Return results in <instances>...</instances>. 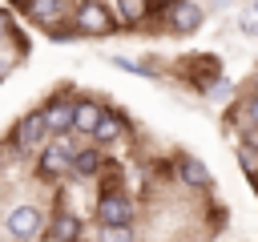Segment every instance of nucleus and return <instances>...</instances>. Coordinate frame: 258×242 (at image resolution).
<instances>
[{
  "label": "nucleus",
  "mask_w": 258,
  "mask_h": 242,
  "mask_svg": "<svg viewBox=\"0 0 258 242\" xmlns=\"http://www.w3.org/2000/svg\"><path fill=\"white\" fill-rule=\"evenodd\" d=\"M73 28H77L81 36H109V32L117 28V16H113L109 4H101V0H81V4L73 8Z\"/></svg>",
  "instance_id": "f257e3e1"
},
{
  "label": "nucleus",
  "mask_w": 258,
  "mask_h": 242,
  "mask_svg": "<svg viewBox=\"0 0 258 242\" xmlns=\"http://www.w3.org/2000/svg\"><path fill=\"white\" fill-rule=\"evenodd\" d=\"M40 173L44 177H64V173H73V141L69 137H52L44 149H40Z\"/></svg>",
  "instance_id": "f03ea898"
},
{
  "label": "nucleus",
  "mask_w": 258,
  "mask_h": 242,
  "mask_svg": "<svg viewBox=\"0 0 258 242\" xmlns=\"http://www.w3.org/2000/svg\"><path fill=\"white\" fill-rule=\"evenodd\" d=\"M4 230H8L12 238L28 242V238H36V234L44 230V214H40L36 206H12L8 218H4Z\"/></svg>",
  "instance_id": "7ed1b4c3"
},
{
  "label": "nucleus",
  "mask_w": 258,
  "mask_h": 242,
  "mask_svg": "<svg viewBox=\"0 0 258 242\" xmlns=\"http://www.w3.org/2000/svg\"><path fill=\"white\" fill-rule=\"evenodd\" d=\"M24 8V16L36 24V28H52V24H64L69 20V0H24L20 4Z\"/></svg>",
  "instance_id": "20e7f679"
},
{
  "label": "nucleus",
  "mask_w": 258,
  "mask_h": 242,
  "mask_svg": "<svg viewBox=\"0 0 258 242\" xmlns=\"http://www.w3.org/2000/svg\"><path fill=\"white\" fill-rule=\"evenodd\" d=\"M97 218L101 226H113V222H133V202L117 190H105L101 202H97Z\"/></svg>",
  "instance_id": "39448f33"
},
{
  "label": "nucleus",
  "mask_w": 258,
  "mask_h": 242,
  "mask_svg": "<svg viewBox=\"0 0 258 242\" xmlns=\"http://www.w3.org/2000/svg\"><path fill=\"white\" fill-rule=\"evenodd\" d=\"M165 24L173 32H198L202 28V8L189 4V0H173V4H165Z\"/></svg>",
  "instance_id": "423d86ee"
},
{
  "label": "nucleus",
  "mask_w": 258,
  "mask_h": 242,
  "mask_svg": "<svg viewBox=\"0 0 258 242\" xmlns=\"http://www.w3.org/2000/svg\"><path fill=\"white\" fill-rule=\"evenodd\" d=\"M40 117H44L48 137H69L73 133V101H52V105L40 109Z\"/></svg>",
  "instance_id": "0eeeda50"
},
{
  "label": "nucleus",
  "mask_w": 258,
  "mask_h": 242,
  "mask_svg": "<svg viewBox=\"0 0 258 242\" xmlns=\"http://www.w3.org/2000/svg\"><path fill=\"white\" fill-rule=\"evenodd\" d=\"M40 141H44V117L40 113H24L16 121V129H12V145L16 149H36Z\"/></svg>",
  "instance_id": "6e6552de"
},
{
  "label": "nucleus",
  "mask_w": 258,
  "mask_h": 242,
  "mask_svg": "<svg viewBox=\"0 0 258 242\" xmlns=\"http://www.w3.org/2000/svg\"><path fill=\"white\" fill-rule=\"evenodd\" d=\"M177 173H181V182H185V186H194V190H210V186H214L210 169H206L194 153H185V157L177 161Z\"/></svg>",
  "instance_id": "1a4fd4ad"
},
{
  "label": "nucleus",
  "mask_w": 258,
  "mask_h": 242,
  "mask_svg": "<svg viewBox=\"0 0 258 242\" xmlns=\"http://www.w3.org/2000/svg\"><path fill=\"white\" fill-rule=\"evenodd\" d=\"M121 133H125V121H121L117 113H101V121L93 125V133H89V137H93L97 145H113Z\"/></svg>",
  "instance_id": "9d476101"
},
{
  "label": "nucleus",
  "mask_w": 258,
  "mask_h": 242,
  "mask_svg": "<svg viewBox=\"0 0 258 242\" xmlns=\"http://www.w3.org/2000/svg\"><path fill=\"white\" fill-rule=\"evenodd\" d=\"M101 113H105V109H101L97 101H77V105H73V129L93 133V125L101 121Z\"/></svg>",
  "instance_id": "9b49d317"
},
{
  "label": "nucleus",
  "mask_w": 258,
  "mask_h": 242,
  "mask_svg": "<svg viewBox=\"0 0 258 242\" xmlns=\"http://www.w3.org/2000/svg\"><path fill=\"white\" fill-rule=\"evenodd\" d=\"M101 165H105V157L97 149H73V173L93 177V173H101Z\"/></svg>",
  "instance_id": "f8f14e48"
},
{
  "label": "nucleus",
  "mask_w": 258,
  "mask_h": 242,
  "mask_svg": "<svg viewBox=\"0 0 258 242\" xmlns=\"http://www.w3.org/2000/svg\"><path fill=\"white\" fill-rule=\"evenodd\" d=\"M52 238H56V242L81 238V218H77V214H56V218H52Z\"/></svg>",
  "instance_id": "ddd939ff"
},
{
  "label": "nucleus",
  "mask_w": 258,
  "mask_h": 242,
  "mask_svg": "<svg viewBox=\"0 0 258 242\" xmlns=\"http://www.w3.org/2000/svg\"><path fill=\"white\" fill-rule=\"evenodd\" d=\"M117 16L125 24H141L149 16V0H117Z\"/></svg>",
  "instance_id": "4468645a"
},
{
  "label": "nucleus",
  "mask_w": 258,
  "mask_h": 242,
  "mask_svg": "<svg viewBox=\"0 0 258 242\" xmlns=\"http://www.w3.org/2000/svg\"><path fill=\"white\" fill-rule=\"evenodd\" d=\"M238 165H242V173H246L250 182H258V149H254V145H242V149H238Z\"/></svg>",
  "instance_id": "2eb2a0df"
},
{
  "label": "nucleus",
  "mask_w": 258,
  "mask_h": 242,
  "mask_svg": "<svg viewBox=\"0 0 258 242\" xmlns=\"http://www.w3.org/2000/svg\"><path fill=\"white\" fill-rule=\"evenodd\" d=\"M101 242H133V226H129V222L101 226Z\"/></svg>",
  "instance_id": "dca6fc26"
},
{
  "label": "nucleus",
  "mask_w": 258,
  "mask_h": 242,
  "mask_svg": "<svg viewBox=\"0 0 258 242\" xmlns=\"http://www.w3.org/2000/svg\"><path fill=\"white\" fill-rule=\"evenodd\" d=\"M117 69H125V73H137V77H153V69L149 65H141V60H129V56H109Z\"/></svg>",
  "instance_id": "f3484780"
},
{
  "label": "nucleus",
  "mask_w": 258,
  "mask_h": 242,
  "mask_svg": "<svg viewBox=\"0 0 258 242\" xmlns=\"http://www.w3.org/2000/svg\"><path fill=\"white\" fill-rule=\"evenodd\" d=\"M238 24H242V32H246V36H258V12H254V8H250V12H242V20H238Z\"/></svg>",
  "instance_id": "a211bd4d"
},
{
  "label": "nucleus",
  "mask_w": 258,
  "mask_h": 242,
  "mask_svg": "<svg viewBox=\"0 0 258 242\" xmlns=\"http://www.w3.org/2000/svg\"><path fill=\"white\" fill-rule=\"evenodd\" d=\"M242 109H246V117H250V125H258V89H254V93L246 97V105H242Z\"/></svg>",
  "instance_id": "6ab92c4d"
},
{
  "label": "nucleus",
  "mask_w": 258,
  "mask_h": 242,
  "mask_svg": "<svg viewBox=\"0 0 258 242\" xmlns=\"http://www.w3.org/2000/svg\"><path fill=\"white\" fill-rule=\"evenodd\" d=\"M8 32H12V12H4V8H0V40H4Z\"/></svg>",
  "instance_id": "aec40b11"
},
{
  "label": "nucleus",
  "mask_w": 258,
  "mask_h": 242,
  "mask_svg": "<svg viewBox=\"0 0 258 242\" xmlns=\"http://www.w3.org/2000/svg\"><path fill=\"white\" fill-rule=\"evenodd\" d=\"M254 89H258V73H254Z\"/></svg>",
  "instance_id": "412c9836"
},
{
  "label": "nucleus",
  "mask_w": 258,
  "mask_h": 242,
  "mask_svg": "<svg viewBox=\"0 0 258 242\" xmlns=\"http://www.w3.org/2000/svg\"><path fill=\"white\" fill-rule=\"evenodd\" d=\"M161 4H173V0H161Z\"/></svg>",
  "instance_id": "4be33fe9"
},
{
  "label": "nucleus",
  "mask_w": 258,
  "mask_h": 242,
  "mask_svg": "<svg viewBox=\"0 0 258 242\" xmlns=\"http://www.w3.org/2000/svg\"><path fill=\"white\" fill-rule=\"evenodd\" d=\"M12 4H24V0H12Z\"/></svg>",
  "instance_id": "5701e85b"
},
{
  "label": "nucleus",
  "mask_w": 258,
  "mask_h": 242,
  "mask_svg": "<svg viewBox=\"0 0 258 242\" xmlns=\"http://www.w3.org/2000/svg\"><path fill=\"white\" fill-rule=\"evenodd\" d=\"M254 190H258V182H254Z\"/></svg>",
  "instance_id": "b1692460"
},
{
  "label": "nucleus",
  "mask_w": 258,
  "mask_h": 242,
  "mask_svg": "<svg viewBox=\"0 0 258 242\" xmlns=\"http://www.w3.org/2000/svg\"><path fill=\"white\" fill-rule=\"evenodd\" d=\"M254 12H258V8H254Z\"/></svg>",
  "instance_id": "393cba45"
}]
</instances>
